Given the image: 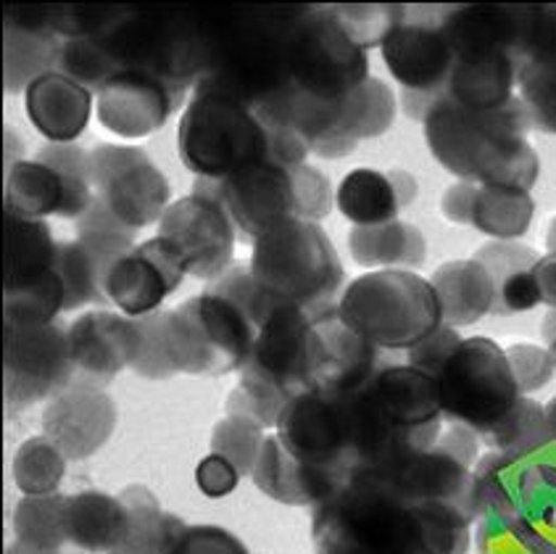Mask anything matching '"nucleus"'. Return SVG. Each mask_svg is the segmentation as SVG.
Here are the masks:
<instances>
[{
    "instance_id": "8",
    "label": "nucleus",
    "mask_w": 556,
    "mask_h": 554,
    "mask_svg": "<svg viewBox=\"0 0 556 554\" xmlns=\"http://www.w3.org/2000/svg\"><path fill=\"white\" fill-rule=\"evenodd\" d=\"M216 193L230 214L238 240L256 243L275 227L293 219L330 217L336 193L312 164H256L216 182Z\"/></svg>"
},
{
    "instance_id": "14",
    "label": "nucleus",
    "mask_w": 556,
    "mask_h": 554,
    "mask_svg": "<svg viewBox=\"0 0 556 554\" xmlns=\"http://www.w3.org/2000/svg\"><path fill=\"white\" fill-rule=\"evenodd\" d=\"M277 439L308 470L345 486L359 473L349 396L304 391L286 406L275 428Z\"/></svg>"
},
{
    "instance_id": "10",
    "label": "nucleus",
    "mask_w": 556,
    "mask_h": 554,
    "mask_svg": "<svg viewBox=\"0 0 556 554\" xmlns=\"http://www.w3.org/2000/svg\"><path fill=\"white\" fill-rule=\"evenodd\" d=\"M256 328L225 295L203 291L164 312V347L175 373L230 375L251 360Z\"/></svg>"
},
{
    "instance_id": "7",
    "label": "nucleus",
    "mask_w": 556,
    "mask_h": 554,
    "mask_svg": "<svg viewBox=\"0 0 556 554\" xmlns=\"http://www.w3.org/2000/svg\"><path fill=\"white\" fill-rule=\"evenodd\" d=\"M338 317L382 351H409L443 325L432 282L409 269L354 277L338 299Z\"/></svg>"
},
{
    "instance_id": "23",
    "label": "nucleus",
    "mask_w": 556,
    "mask_h": 554,
    "mask_svg": "<svg viewBox=\"0 0 556 554\" xmlns=\"http://www.w3.org/2000/svg\"><path fill=\"white\" fill-rule=\"evenodd\" d=\"M116 430V404L103 388L72 380L42 412L48 436L66 459H88L109 443Z\"/></svg>"
},
{
    "instance_id": "22",
    "label": "nucleus",
    "mask_w": 556,
    "mask_h": 554,
    "mask_svg": "<svg viewBox=\"0 0 556 554\" xmlns=\"http://www.w3.org/2000/svg\"><path fill=\"white\" fill-rule=\"evenodd\" d=\"M185 273L177 251L164 238L138 243L106 277L109 301L127 317L138 319L159 312L166 295L182 286Z\"/></svg>"
},
{
    "instance_id": "47",
    "label": "nucleus",
    "mask_w": 556,
    "mask_h": 554,
    "mask_svg": "<svg viewBox=\"0 0 556 554\" xmlns=\"http://www.w3.org/2000/svg\"><path fill=\"white\" fill-rule=\"evenodd\" d=\"M520 64H556V5H520Z\"/></svg>"
},
{
    "instance_id": "49",
    "label": "nucleus",
    "mask_w": 556,
    "mask_h": 554,
    "mask_svg": "<svg viewBox=\"0 0 556 554\" xmlns=\"http://www.w3.org/2000/svg\"><path fill=\"white\" fill-rule=\"evenodd\" d=\"M140 330V351L135 360L132 369L143 375L148 380H166L172 378L175 367H172L169 356H166L164 347V312H153L148 317H138Z\"/></svg>"
},
{
    "instance_id": "36",
    "label": "nucleus",
    "mask_w": 556,
    "mask_h": 554,
    "mask_svg": "<svg viewBox=\"0 0 556 554\" xmlns=\"http://www.w3.org/2000/svg\"><path fill=\"white\" fill-rule=\"evenodd\" d=\"M517 74H520V61L515 55L454 61L443 98L472 111L502 109L515 98Z\"/></svg>"
},
{
    "instance_id": "41",
    "label": "nucleus",
    "mask_w": 556,
    "mask_h": 554,
    "mask_svg": "<svg viewBox=\"0 0 556 554\" xmlns=\"http://www.w3.org/2000/svg\"><path fill=\"white\" fill-rule=\"evenodd\" d=\"M66 502L70 496H22L14 509V533L24 546L42 552H59L66 539Z\"/></svg>"
},
{
    "instance_id": "50",
    "label": "nucleus",
    "mask_w": 556,
    "mask_h": 554,
    "mask_svg": "<svg viewBox=\"0 0 556 554\" xmlns=\"http://www.w3.org/2000/svg\"><path fill=\"white\" fill-rule=\"evenodd\" d=\"M504 354L522 396L552 383L556 367L546 349L535 347V343H511L509 349H504Z\"/></svg>"
},
{
    "instance_id": "35",
    "label": "nucleus",
    "mask_w": 556,
    "mask_h": 554,
    "mask_svg": "<svg viewBox=\"0 0 556 554\" xmlns=\"http://www.w3.org/2000/svg\"><path fill=\"white\" fill-rule=\"evenodd\" d=\"M349 251L367 269H419L428 259V240L412 222L391 219L382 225L351 227Z\"/></svg>"
},
{
    "instance_id": "27",
    "label": "nucleus",
    "mask_w": 556,
    "mask_h": 554,
    "mask_svg": "<svg viewBox=\"0 0 556 554\" xmlns=\"http://www.w3.org/2000/svg\"><path fill=\"white\" fill-rule=\"evenodd\" d=\"M61 46L64 40L48 27L46 5H11L5 11V90L27 92L37 77L55 72Z\"/></svg>"
},
{
    "instance_id": "20",
    "label": "nucleus",
    "mask_w": 556,
    "mask_h": 554,
    "mask_svg": "<svg viewBox=\"0 0 556 554\" xmlns=\"http://www.w3.org/2000/svg\"><path fill=\"white\" fill-rule=\"evenodd\" d=\"M382 367H388L382 349L345 328L338 312L314 319L306 354L308 391L351 396L372 383Z\"/></svg>"
},
{
    "instance_id": "34",
    "label": "nucleus",
    "mask_w": 556,
    "mask_h": 554,
    "mask_svg": "<svg viewBox=\"0 0 556 554\" xmlns=\"http://www.w3.org/2000/svg\"><path fill=\"white\" fill-rule=\"evenodd\" d=\"M438 304H441L443 325L448 328H469L493 312L496 286L493 277L478 259H456L432 273Z\"/></svg>"
},
{
    "instance_id": "18",
    "label": "nucleus",
    "mask_w": 556,
    "mask_h": 554,
    "mask_svg": "<svg viewBox=\"0 0 556 554\" xmlns=\"http://www.w3.org/2000/svg\"><path fill=\"white\" fill-rule=\"evenodd\" d=\"M96 199L132 230L162 222L169 209V182L143 148L103 143L90 153Z\"/></svg>"
},
{
    "instance_id": "6",
    "label": "nucleus",
    "mask_w": 556,
    "mask_h": 554,
    "mask_svg": "<svg viewBox=\"0 0 556 554\" xmlns=\"http://www.w3.org/2000/svg\"><path fill=\"white\" fill-rule=\"evenodd\" d=\"M251 275L264 291L319 319L338 312L345 273L319 222L293 219L253 243Z\"/></svg>"
},
{
    "instance_id": "2",
    "label": "nucleus",
    "mask_w": 556,
    "mask_h": 554,
    "mask_svg": "<svg viewBox=\"0 0 556 554\" xmlns=\"http://www.w3.org/2000/svg\"><path fill=\"white\" fill-rule=\"evenodd\" d=\"M177 151L195 177L216 182L256 164H306L312 153L293 129L269 127L249 103L201 88L182 111Z\"/></svg>"
},
{
    "instance_id": "24",
    "label": "nucleus",
    "mask_w": 556,
    "mask_h": 554,
    "mask_svg": "<svg viewBox=\"0 0 556 554\" xmlns=\"http://www.w3.org/2000/svg\"><path fill=\"white\" fill-rule=\"evenodd\" d=\"M70 349L77 375L90 386H109L125 367H132L140 351L138 319L127 314L96 310L83 314L70 328Z\"/></svg>"
},
{
    "instance_id": "16",
    "label": "nucleus",
    "mask_w": 556,
    "mask_h": 554,
    "mask_svg": "<svg viewBox=\"0 0 556 554\" xmlns=\"http://www.w3.org/2000/svg\"><path fill=\"white\" fill-rule=\"evenodd\" d=\"M77 238L59 243L55 256V273L64 280V312H74L79 306L111 304L106 293V277L119 259H125L135 249L132 227L122 225L109 212L103 201H92L88 212L77 222Z\"/></svg>"
},
{
    "instance_id": "9",
    "label": "nucleus",
    "mask_w": 556,
    "mask_h": 554,
    "mask_svg": "<svg viewBox=\"0 0 556 554\" xmlns=\"http://www.w3.org/2000/svg\"><path fill=\"white\" fill-rule=\"evenodd\" d=\"M271 127L293 129L323 159H343L362 140L380 138L395 119V96L382 79L369 77L336 103H319L286 90L256 109Z\"/></svg>"
},
{
    "instance_id": "53",
    "label": "nucleus",
    "mask_w": 556,
    "mask_h": 554,
    "mask_svg": "<svg viewBox=\"0 0 556 554\" xmlns=\"http://www.w3.org/2000/svg\"><path fill=\"white\" fill-rule=\"evenodd\" d=\"M195 483L198 491L208 499H222L230 496L240 483V473L238 467L232 465L230 459L219 457V454H208L198 462L195 467Z\"/></svg>"
},
{
    "instance_id": "5",
    "label": "nucleus",
    "mask_w": 556,
    "mask_h": 554,
    "mask_svg": "<svg viewBox=\"0 0 556 554\" xmlns=\"http://www.w3.org/2000/svg\"><path fill=\"white\" fill-rule=\"evenodd\" d=\"M119 72H146L185 101V92L201 83L208 64L206 18L190 11L119 9L114 22L98 35Z\"/></svg>"
},
{
    "instance_id": "46",
    "label": "nucleus",
    "mask_w": 556,
    "mask_h": 554,
    "mask_svg": "<svg viewBox=\"0 0 556 554\" xmlns=\"http://www.w3.org/2000/svg\"><path fill=\"white\" fill-rule=\"evenodd\" d=\"M330 14L351 40L369 53V48L382 46L386 35L404 18L406 5H330Z\"/></svg>"
},
{
    "instance_id": "52",
    "label": "nucleus",
    "mask_w": 556,
    "mask_h": 554,
    "mask_svg": "<svg viewBox=\"0 0 556 554\" xmlns=\"http://www.w3.org/2000/svg\"><path fill=\"white\" fill-rule=\"evenodd\" d=\"M462 343V336L456 328H448V325H441L435 332H430L425 341H419L417 347L406 351V365L422 369L430 378H438L443 365L448 362V356L454 354L456 347Z\"/></svg>"
},
{
    "instance_id": "28",
    "label": "nucleus",
    "mask_w": 556,
    "mask_h": 554,
    "mask_svg": "<svg viewBox=\"0 0 556 554\" xmlns=\"http://www.w3.org/2000/svg\"><path fill=\"white\" fill-rule=\"evenodd\" d=\"M480 554H556V491L539 489L509 517H480Z\"/></svg>"
},
{
    "instance_id": "55",
    "label": "nucleus",
    "mask_w": 556,
    "mask_h": 554,
    "mask_svg": "<svg viewBox=\"0 0 556 554\" xmlns=\"http://www.w3.org/2000/svg\"><path fill=\"white\" fill-rule=\"evenodd\" d=\"M541 332H543V343H546L543 349L548 351V356H552V362L556 367V310H548L546 317H543Z\"/></svg>"
},
{
    "instance_id": "40",
    "label": "nucleus",
    "mask_w": 556,
    "mask_h": 554,
    "mask_svg": "<svg viewBox=\"0 0 556 554\" xmlns=\"http://www.w3.org/2000/svg\"><path fill=\"white\" fill-rule=\"evenodd\" d=\"M480 443H485L491 452L509 454L515 459L539 457L554 443L552 428L546 423V410L533 399L522 396L502 425H496L491 433L480 436Z\"/></svg>"
},
{
    "instance_id": "17",
    "label": "nucleus",
    "mask_w": 556,
    "mask_h": 554,
    "mask_svg": "<svg viewBox=\"0 0 556 554\" xmlns=\"http://www.w3.org/2000/svg\"><path fill=\"white\" fill-rule=\"evenodd\" d=\"M159 238L177 251L188 275L208 282L225 275L232 262L238 232L216 193V180L195 177L193 193L169 203L164 212Z\"/></svg>"
},
{
    "instance_id": "15",
    "label": "nucleus",
    "mask_w": 556,
    "mask_h": 554,
    "mask_svg": "<svg viewBox=\"0 0 556 554\" xmlns=\"http://www.w3.org/2000/svg\"><path fill=\"white\" fill-rule=\"evenodd\" d=\"M443 9H406L386 35L380 53L395 83L404 88L401 103L412 119L422 122L438 98L446 96L454 53L441 29Z\"/></svg>"
},
{
    "instance_id": "56",
    "label": "nucleus",
    "mask_w": 556,
    "mask_h": 554,
    "mask_svg": "<svg viewBox=\"0 0 556 554\" xmlns=\"http://www.w3.org/2000/svg\"><path fill=\"white\" fill-rule=\"evenodd\" d=\"M543 410H546V423H548V428H552V436L556 443V396L548 399V402L543 404Z\"/></svg>"
},
{
    "instance_id": "25",
    "label": "nucleus",
    "mask_w": 556,
    "mask_h": 554,
    "mask_svg": "<svg viewBox=\"0 0 556 554\" xmlns=\"http://www.w3.org/2000/svg\"><path fill=\"white\" fill-rule=\"evenodd\" d=\"M180 106L162 79L146 72H116L96 92L98 122L119 138H148L162 129L169 114Z\"/></svg>"
},
{
    "instance_id": "19",
    "label": "nucleus",
    "mask_w": 556,
    "mask_h": 554,
    "mask_svg": "<svg viewBox=\"0 0 556 554\" xmlns=\"http://www.w3.org/2000/svg\"><path fill=\"white\" fill-rule=\"evenodd\" d=\"M74 375L70 330L55 323L42 328H5V404L11 410L53 399L72 383Z\"/></svg>"
},
{
    "instance_id": "12",
    "label": "nucleus",
    "mask_w": 556,
    "mask_h": 554,
    "mask_svg": "<svg viewBox=\"0 0 556 554\" xmlns=\"http://www.w3.org/2000/svg\"><path fill=\"white\" fill-rule=\"evenodd\" d=\"M372 77L369 53L351 40L327 9L304 5L290 33V90L336 103Z\"/></svg>"
},
{
    "instance_id": "57",
    "label": "nucleus",
    "mask_w": 556,
    "mask_h": 554,
    "mask_svg": "<svg viewBox=\"0 0 556 554\" xmlns=\"http://www.w3.org/2000/svg\"><path fill=\"white\" fill-rule=\"evenodd\" d=\"M5 554H59V552H42V550H33V546H24V544H11L9 552Z\"/></svg>"
},
{
    "instance_id": "37",
    "label": "nucleus",
    "mask_w": 556,
    "mask_h": 554,
    "mask_svg": "<svg viewBox=\"0 0 556 554\" xmlns=\"http://www.w3.org/2000/svg\"><path fill=\"white\" fill-rule=\"evenodd\" d=\"M66 539L88 552H114L127 533V509L119 496L83 491L66 502Z\"/></svg>"
},
{
    "instance_id": "51",
    "label": "nucleus",
    "mask_w": 556,
    "mask_h": 554,
    "mask_svg": "<svg viewBox=\"0 0 556 554\" xmlns=\"http://www.w3.org/2000/svg\"><path fill=\"white\" fill-rule=\"evenodd\" d=\"M166 554H251L238 536L219 526H182Z\"/></svg>"
},
{
    "instance_id": "42",
    "label": "nucleus",
    "mask_w": 556,
    "mask_h": 554,
    "mask_svg": "<svg viewBox=\"0 0 556 554\" xmlns=\"http://www.w3.org/2000/svg\"><path fill=\"white\" fill-rule=\"evenodd\" d=\"M11 470H14V483L18 491H24V496L59 494V486L66 473V454L48 436H35L16 449Z\"/></svg>"
},
{
    "instance_id": "38",
    "label": "nucleus",
    "mask_w": 556,
    "mask_h": 554,
    "mask_svg": "<svg viewBox=\"0 0 556 554\" xmlns=\"http://www.w3.org/2000/svg\"><path fill=\"white\" fill-rule=\"evenodd\" d=\"M59 240L46 219L5 214V291L40 280L55 269Z\"/></svg>"
},
{
    "instance_id": "3",
    "label": "nucleus",
    "mask_w": 556,
    "mask_h": 554,
    "mask_svg": "<svg viewBox=\"0 0 556 554\" xmlns=\"http://www.w3.org/2000/svg\"><path fill=\"white\" fill-rule=\"evenodd\" d=\"M299 9H235L208 14L206 74L195 88L258 109L290 88V33Z\"/></svg>"
},
{
    "instance_id": "1",
    "label": "nucleus",
    "mask_w": 556,
    "mask_h": 554,
    "mask_svg": "<svg viewBox=\"0 0 556 554\" xmlns=\"http://www.w3.org/2000/svg\"><path fill=\"white\" fill-rule=\"evenodd\" d=\"M422 125L430 153L459 180L528 193L539 182V153L528 143L533 122L520 96L493 111H472L438 98Z\"/></svg>"
},
{
    "instance_id": "4",
    "label": "nucleus",
    "mask_w": 556,
    "mask_h": 554,
    "mask_svg": "<svg viewBox=\"0 0 556 554\" xmlns=\"http://www.w3.org/2000/svg\"><path fill=\"white\" fill-rule=\"evenodd\" d=\"M312 539L317 554H432L422 507L364 470L314 507Z\"/></svg>"
},
{
    "instance_id": "44",
    "label": "nucleus",
    "mask_w": 556,
    "mask_h": 554,
    "mask_svg": "<svg viewBox=\"0 0 556 554\" xmlns=\"http://www.w3.org/2000/svg\"><path fill=\"white\" fill-rule=\"evenodd\" d=\"M264 441H267V428L249 415H240V412H227L214 425L212 433L214 454L230 459L238 467L240 476H251L264 449Z\"/></svg>"
},
{
    "instance_id": "26",
    "label": "nucleus",
    "mask_w": 556,
    "mask_h": 554,
    "mask_svg": "<svg viewBox=\"0 0 556 554\" xmlns=\"http://www.w3.org/2000/svg\"><path fill=\"white\" fill-rule=\"evenodd\" d=\"M441 209L448 222L469 225L496 240L522 238L535 217V201L528 190L491 188L465 180L446 188Z\"/></svg>"
},
{
    "instance_id": "48",
    "label": "nucleus",
    "mask_w": 556,
    "mask_h": 554,
    "mask_svg": "<svg viewBox=\"0 0 556 554\" xmlns=\"http://www.w3.org/2000/svg\"><path fill=\"white\" fill-rule=\"evenodd\" d=\"M517 88L533 127L556 135V64L522 66L517 74Z\"/></svg>"
},
{
    "instance_id": "39",
    "label": "nucleus",
    "mask_w": 556,
    "mask_h": 554,
    "mask_svg": "<svg viewBox=\"0 0 556 554\" xmlns=\"http://www.w3.org/2000/svg\"><path fill=\"white\" fill-rule=\"evenodd\" d=\"M127 509V533L111 554H166L185 522L164 513L146 486H127L119 494Z\"/></svg>"
},
{
    "instance_id": "45",
    "label": "nucleus",
    "mask_w": 556,
    "mask_h": 554,
    "mask_svg": "<svg viewBox=\"0 0 556 554\" xmlns=\"http://www.w3.org/2000/svg\"><path fill=\"white\" fill-rule=\"evenodd\" d=\"M59 72L72 77L74 83L85 85L88 90H101L114 77L116 64L98 35L72 37L64 40L59 55Z\"/></svg>"
},
{
    "instance_id": "21",
    "label": "nucleus",
    "mask_w": 556,
    "mask_h": 554,
    "mask_svg": "<svg viewBox=\"0 0 556 554\" xmlns=\"http://www.w3.org/2000/svg\"><path fill=\"white\" fill-rule=\"evenodd\" d=\"M312 325L314 319L301 306L277 299L256 328L251 360L240 373L275 386L290 399L308 391L306 354Z\"/></svg>"
},
{
    "instance_id": "13",
    "label": "nucleus",
    "mask_w": 556,
    "mask_h": 554,
    "mask_svg": "<svg viewBox=\"0 0 556 554\" xmlns=\"http://www.w3.org/2000/svg\"><path fill=\"white\" fill-rule=\"evenodd\" d=\"M480 459V436L472 428L451 423L441 439L422 452L404 454L372 473L409 502H446L478 522L472 470Z\"/></svg>"
},
{
    "instance_id": "29",
    "label": "nucleus",
    "mask_w": 556,
    "mask_h": 554,
    "mask_svg": "<svg viewBox=\"0 0 556 554\" xmlns=\"http://www.w3.org/2000/svg\"><path fill=\"white\" fill-rule=\"evenodd\" d=\"M24 109L48 143H74L92 116V90L55 70L29 85Z\"/></svg>"
},
{
    "instance_id": "31",
    "label": "nucleus",
    "mask_w": 556,
    "mask_h": 554,
    "mask_svg": "<svg viewBox=\"0 0 556 554\" xmlns=\"http://www.w3.org/2000/svg\"><path fill=\"white\" fill-rule=\"evenodd\" d=\"M251 478L262 494L288 504V507H319L343 489L338 480L308 470L304 462L295 459L277 439V433L267 436L264 441Z\"/></svg>"
},
{
    "instance_id": "30",
    "label": "nucleus",
    "mask_w": 556,
    "mask_h": 554,
    "mask_svg": "<svg viewBox=\"0 0 556 554\" xmlns=\"http://www.w3.org/2000/svg\"><path fill=\"white\" fill-rule=\"evenodd\" d=\"M417 199V180L409 172H380V169H351L338 185L336 206L354 227L382 225L399 219L406 206Z\"/></svg>"
},
{
    "instance_id": "58",
    "label": "nucleus",
    "mask_w": 556,
    "mask_h": 554,
    "mask_svg": "<svg viewBox=\"0 0 556 554\" xmlns=\"http://www.w3.org/2000/svg\"><path fill=\"white\" fill-rule=\"evenodd\" d=\"M546 249H548V254H556V217L552 219V225H548V232H546Z\"/></svg>"
},
{
    "instance_id": "33",
    "label": "nucleus",
    "mask_w": 556,
    "mask_h": 554,
    "mask_svg": "<svg viewBox=\"0 0 556 554\" xmlns=\"http://www.w3.org/2000/svg\"><path fill=\"white\" fill-rule=\"evenodd\" d=\"M472 259L485 264L496 286L493 314H520L541 304L539 280L533 273L535 262L541 259L539 251L517 240H491L480 245Z\"/></svg>"
},
{
    "instance_id": "54",
    "label": "nucleus",
    "mask_w": 556,
    "mask_h": 554,
    "mask_svg": "<svg viewBox=\"0 0 556 554\" xmlns=\"http://www.w3.org/2000/svg\"><path fill=\"white\" fill-rule=\"evenodd\" d=\"M535 280H539L541 291V304H546L548 310H556V254H546L535 262L533 267Z\"/></svg>"
},
{
    "instance_id": "43",
    "label": "nucleus",
    "mask_w": 556,
    "mask_h": 554,
    "mask_svg": "<svg viewBox=\"0 0 556 554\" xmlns=\"http://www.w3.org/2000/svg\"><path fill=\"white\" fill-rule=\"evenodd\" d=\"M64 280L59 273L40 277L5 291V328H42L53 325L59 312H64Z\"/></svg>"
},
{
    "instance_id": "32",
    "label": "nucleus",
    "mask_w": 556,
    "mask_h": 554,
    "mask_svg": "<svg viewBox=\"0 0 556 554\" xmlns=\"http://www.w3.org/2000/svg\"><path fill=\"white\" fill-rule=\"evenodd\" d=\"M5 214H16L24 219L42 217H64L79 219L74 206L70 182L64 180L59 169L40 159H22L11 164L5 175Z\"/></svg>"
},
{
    "instance_id": "11",
    "label": "nucleus",
    "mask_w": 556,
    "mask_h": 554,
    "mask_svg": "<svg viewBox=\"0 0 556 554\" xmlns=\"http://www.w3.org/2000/svg\"><path fill=\"white\" fill-rule=\"evenodd\" d=\"M435 383L443 417L478 436L502 425L522 399L504 349L485 336L462 338Z\"/></svg>"
}]
</instances>
